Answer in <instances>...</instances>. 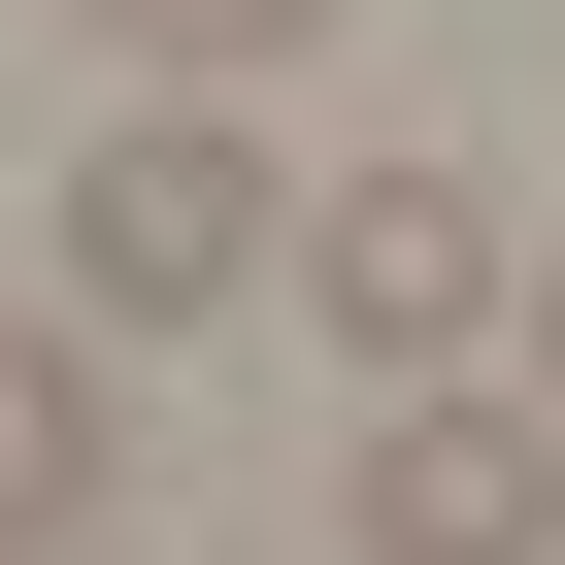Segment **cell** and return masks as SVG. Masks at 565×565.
I'll return each instance as SVG.
<instances>
[{
  "mask_svg": "<svg viewBox=\"0 0 565 565\" xmlns=\"http://www.w3.org/2000/svg\"><path fill=\"white\" fill-rule=\"evenodd\" d=\"M300 300H333V366H399V399H433L532 266H499V200H466V167H333V200H300Z\"/></svg>",
  "mask_w": 565,
  "mask_h": 565,
  "instance_id": "2",
  "label": "cell"
},
{
  "mask_svg": "<svg viewBox=\"0 0 565 565\" xmlns=\"http://www.w3.org/2000/svg\"><path fill=\"white\" fill-rule=\"evenodd\" d=\"M266 266H300L266 134H200V100H167V134H100V167H67V300H100V333H200V300H266Z\"/></svg>",
  "mask_w": 565,
  "mask_h": 565,
  "instance_id": "1",
  "label": "cell"
},
{
  "mask_svg": "<svg viewBox=\"0 0 565 565\" xmlns=\"http://www.w3.org/2000/svg\"><path fill=\"white\" fill-rule=\"evenodd\" d=\"M100 34H134V67H200V100H233V67H300V34H333V0H100Z\"/></svg>",
  "mask_w": 565,
  "mask_h": 565,
  "instance_id": "5",
  "label": "cell"
},
{
  "mask_svg": "<svg viewBox=\"0 0 565 565\" xmlns=\"http://www.w3.org/2000/svg\"><path fill=\"white\" fill-rule=\"evenodd\" d=\"M333 532H366V565H565V433H532V399H366Z\"/></svg>",
  "mask_w": 565,
  "mask_h": 565,
  "instance_id": "3",
  "label": "cell"
},
{
  "mask_svg": "<svg viewBox=\"0 0 565 565\" xmlns=\"http://www.w3.org/2000/svg\"><path fill=\"white\" fill-rule=\"evenodd\" d=\"M100 499H134L100 366H67V333H0V565H100Z\"/></svg>",
  "mask_w": 565,
  "mask_h": 565,
  "instance_id": "4",
  "label": "cell"
},
{
  "mask_svg": "<svg viewBox=\"0 0 565 565\" xmlns=\"http://www.w3.org/2000/svg\"><path fill=\"white\" fill-rule=\"evenodd\" d=\"M532 366H565V266H532Z\"/></svg>",
  "mask_w": 565,
  "mask_h": 565,
  "instance_id": "6",
  "label": "cell"
}]
</instances>
